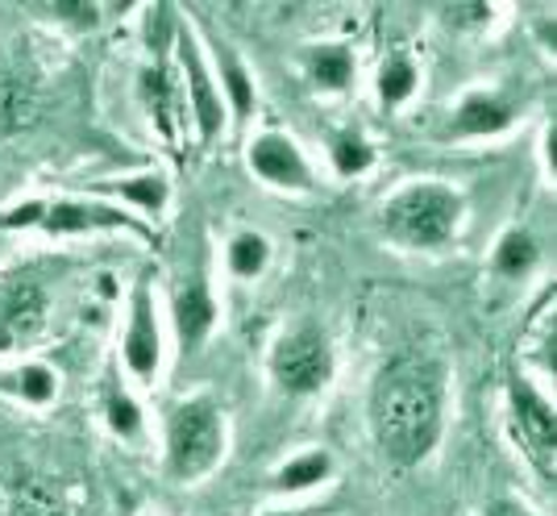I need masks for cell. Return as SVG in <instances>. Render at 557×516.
I'll return each mask as SVG.
<instances>
[{"label": "cell", "mask_w": 557, "mask_h": 516, "mask_svg": "<svg viewBox=\"0 0 557 516\" xmlns=\"http://www.w3.org/2000/svg\"><path fill=\"white\" fill-rule=\"evenodd\" d=\"M449 421V371L437 354H392L371 383V433L383 463L412 470L433 458Z\"/></svg>", "instance_id": "cell-1"}, {"label": "cell", "mask_w": 557, "mask_h": 516, "mask_svg": "<svg viewBox=\"0 0 557 516\" xmlns=\"http://www.w3.org/2000/svg\"><path fill=\"white\" fill-rule=\"evenodd\" d=\"M466 221V196L442 180H408L379 205V230L399 250H449Z\"/></svg>", "instance_id": "cell-2"}, {"label": "cell", "mask_w": 557, "mask_h": 516, "mask_svg": "<svg viewBox=\"0 0 557 516\" xmlns=\"http://www.w3.org/2000/svg\"><path fill=\"white\" fill-rule=\"evenodd\" d=\"M230 450V421L225 408L212 396L196 392L163 413V475L175 488L205 483L212 470L225 463Z\"/></svg>", "instance_id": "cell-3"}, {"label": "cell", "mask_w": 557, "mask_h": 516, "mask_svg": "<svg viewBox=\"0 0 557 516\" xmlns=\"http://www.w3.org/2000/svg\"><path fill=\"white\" fill-rule=\"evenodd\" d=\"M267 371H271V383L283 396L312 400L329 392V383L337 376V351H333L329 333L317 321H296L271 342Z\"/></svg>", "instance_id": "cell-4"}, {"label": "cell", "mask_w": 557, "mask_h": 516, "mask_svg": "<svg viewBox=\"0 0 557 516\" xmlns=\"http://www.w3.org/2000/svg\"><path fill=\"white\" fill-rule=\"evenodd\" d=\"M171 67L180 75L187 125L196 130L200 146H212L216 138H225V134H230V113H225L216 75H212V67H209L205 42H200V34L191 29V22H180L175 47H171Z\"/></svg>", "instance_id": "cell-5"}, {"label": "cell", "mask_w": 557, "mask_h": 516, "mask_svg": "<svg viewBox=\"0 0 557 516\" xmlns=\"http://www.w3.org/2000/svg\"><path fill=\"white\" fill-rule=\"evenodd\" d=\"M116 358L125 367V376L150 388L154 379L163 376L166 363V333L163 317H159V300H154V283L150 275H141L129 287V300H125V325L116 337Z\"/></svg>", "instance_id": "cell-6"}, {"label": "cell", "mask_w": 557, "mask_h": 516, "mask_svg": "<svg viewBox=\"0 0 557 516\" xmlns=\"http://www.w3.org/2000/svg\"><path fill=\"white\" fill-rule=\"evenodd\" d=\"M504 396H508V421L516 446L529 458V467L549 483L554 479V450H557L554 400H549V392L533 376H524V371H516L508 379Z\"/></svg>", "instance_id": "cell-7"}, {"label": "cell", "mask_w": 557, "mask_h": 516, "mask_svg": "<svg viewBox=\"0 0 557 516\" xmlns=\"http://www.w3.org/2000/svg\"><path fill=\"white\" fill-rule=\"evenodd\" d=\"M246 167L258 184L275 192H292V196L317 192V167L287 130H258L246 142Z\"/></svg>", "instance_id": "cell-8"}, {"label": "cell", "mask_w": 557, "mask_h": 516, "mask_svg": "<svg viewBox=\"0 0 557 516\" xmlns=\"http://www.w3.org/2000/svg\"><path fill=\"white\" fill-rule=\"evenodd\" d=\"M216 321H221L216 287H212L209 267L196 262L191 275H184V280L175 283V292H171V329H175L180 354H184V358H196V354L205 351Z\"/></svg>", "instance_id": "cell-9"}, {"label": "cell", "mask_w": 557, "mask_h": 516, "mask_svg": "<svg viewBox=\"0 0 557 516\" xmlns=\"http://www.w3.org/2000/svg\"><path fill=\"white\" fill-rule=\"evenodd\" d=\"M42 234H150V225H141L138 217H129L125 209H116V205L100 200V196H54V200H47Z\"/></svg>", "instance_id": "cell-10"}, {"label": "cell", "mask_w": 557, "mask_h": 516, "mask_svg": "<svg viewBox=\"0 0 557 516\" xmlns=\"http://www.w3.org/2000/svg\"><path fill=\"white\" fill-rule=\"evenodd\" d=\"M88 196H100L116 209H125L129 217H138L141 225H154L171 209L175 188H171L166 171L141 167V171H125V175H113V180H96V184H88Z\"/></svg>", "instance_id": "cell-11"}, {"label": "cell", "mask_w": 557, "mask_h": 516, "mask_svg": "<svg viewBox=\"0 0 557 516\" xmlns=\"http://www.w3.org/2000/svg\"><path fill=\"white\" fill-rule=\"evenodd\" d=\"M50 321V296L38 280H17L0 292V354L38 346Z\"/></svg>", "instance_id": "cell-12"}, {"label": "cell", "mask_w": 557, "mask_h": 516, "mask_svg": "<svg viewBox=\"0 0 557 516\" xmlns=\"http://www.w3.org/2000/svg\"><path fill=\"white\" fill-rule=\"evenodd\" d=\"M138 100L146 109L150 125L163 134L166 142H180L187 125V109H184V88H180V75L171 67V59H154L138 71Z\"/></svg>", "instance_id": "cell-13"}, {"label": "cell", "mask_w": 557, "mask_h": 516, "mask_svg": "<svg viewBox=\"0 0 557 516\" xmlns=\"http://www.w3.org/2000/svg\"><path fill=\"white\" fill-rule=\"evenodd\" d=\"M205 54H209V67L216 75V88H221V100H225L230 125H237V130L250 125V118H255L258 109V79L255 71H250V63L225 38H209Z\"/></svg>", "instance_id": "cell-14"}, {"label": "cell", "mask_w": 557, "mask_h": 516, "mask_svg": "<svg viewBox=\"0 0 557 516\" xmlns=\"http://www.w3.org/2000/svg\"><path fill=\"white\" fill-rule=\"evenodd\" d=\"M516 125V100L499 88H470L449 113L454 138H499Z\"/></svg>", "instance_id": "cell-15"}, {"label": "cell", "mask_w": 557, "mask_h": 516, "mask_svg": "<svg viewBox=\"0 0 557 516\" xmlns=\"http://www.w3.org/2000/svg\"><path fill=\"white\" fill-rule=\"evenodd\" d=\"M300 67L321 96H346L358 84V50L349 42H312L300 50Z\"/></svg>", "instance_id": "cell-16"}, {"label": "cell", "mask_w": 557, "mask_h": 516, "mask_svg": "<svg viewBox=\"0 0 557 516\" xmlns=\"http://www.w3.org/2000/svg\"><path fill=\"white\" fill-rule=\"evenodd\" d=\"M333 479H337V458H333V450L312 446V450L292 454V458H283V463L271 470V492H275L278 500H296V495L321 492Z\"/></svg>", "instance_id": "cell-17"}, {"label": "cell", "mask_w": 557, "mask_h": 516, "mask_svg": "<svg viewBox=\"0 0 557 516\" xmlns=\"http://www.w3.org/2000/svg\"><path fill=\"white\" fill-rule=\"evenodd\" d=\"M100 417H104V429L113 433L116 442H125V446H146V438H150L146 408H141V400L134 396V388L116 376V371H109L104 383H100Z\"/></svg>", "instance_id": "cell-18"}, {"label": "cell", "mask_w": 557, "mask_h": 516, "mask_svg": "<svg viewBox=\"0 0 557 516\" xmlns=\"http://www.w3.org/2000/svg\"><path fill=\"white\" fill-rule=\"evenodd\" d=\"M536 267H541V237L533 230L508 225L504 234L495 237V246H491V275L495 280L520 283L536 275Z\"/></svg>", "instance_id": "cell-19"}, {"label": "cell", "mask_w": 557, "mask_h": 516, "mask_svg": "<svg viewBox=\"0 0 557 516\" xmlns=\"http://www.w3.org/2000/svg\"><path fill=\"white\" fill-rule=\"evenodd\" d=\"M59 388H63L59 371L50 363H38V358H22L17 367L0 371V392L25 408H50L59 400Z\"/></svg>", "instance_id": "cell-20"}, {"label": "cell", "mask_w": 557, "mask_h": 516, "mask_svg": "<svg viewBox=\"0 0 557 516\" xmlns=\"http://www.w3.org/2000/svg\"><path fill=\"white\" fill-rule=\"evenodd\" d=\"M275 262V242L262 230H233L225 237V275L233 283H258Z\"/></svg>", "instance_id": "cell-21"}, {"label": "cell", "mask_w": 557, "mask_h": 516, "mask_svg": "<svg viewBox=\"0 0 557 516\" xmlns=\"http://www.w3.org/2000/svg\"><path fill=\"white\" fill-rule=\"evenodd\" d=\"M325 155H329V171L337 180H362L374 163H379V150L374 142L358 130V125H337L325 134Z\"/></svg>", "instance_id": "cell-22"}, {"label": "cell", "mask_w": 557, "mask_h": 516, "mask_svg": "<svg viewBox=\"0 0 557 516\" xmlns=\"http://www.w3.org/2000/svg\"><path fill=\"white\" fill-rule=\"evenodd\" d=\"M420 93V63L408 50H392L379 67H374V96L383 109H404Z\"/></svg>", "instance_id": "cell-23"}, {"label": "cell", "mask_w": 557, "mask_h": 516, "mask_svg": "<svg viewBox=\"0 0 557 516\" xmlns=\"http://www.w3.org/2000/svg\"><path fill=\"white\" fill-rule=\"evenodd\" d=\"M38 93L25 79H0V138H13L38 121Z\"/></svg>", "instance_id": "cell-24"}, {"label": "cell", "mask_w": 557, "mask_h": 516, "mask_svg": "<svg viewBox=\"0 0 557 516\" xmlns=\"http://www.w3.org/2000/svg\"><path fill=\"white\" fill-rule=\"evenodd\" d=\"M4 516H67L59 492L42 483V479H22L13 492H9V504H4Z\"/></svg>", "instance_id": "cell-25"}, {"label": "cell", "mask_w": 557, "mask_h": 516, "mask_svg": "<svg viewBox=\"0 0 557 516\" xmlns=\"http://www.w3.org/2000/svg\"><path fill=\"white\" fill-rule=\"evenodd\" d=\"M42 217H47V200H42V196H25V200H17V205L0 209V237L42 230Z\"/></svg>", "instance_id": "cell-26"}, {"label": "cell", "mask_w": 557, "mask_h": 516, "mask_svg": "<svg viewBox=\"0 0 557 516\" xmlns=\"http://www.w3.org/2000/svg\"><path fill=\"white\" fill-rule=\"evenodd\" d=\"M54 13V22H67L75 29H92L100 22V4H84V0H59V4H47Z\"/></svg>", "instance_id": "cell-27"}, {"label": "cell", "mask_w": 557, "mask_h": 516, "mask_svg": "<svg viewBox=\"0 0 557 516\" xmlns=\"http://www.w3.org/2000/svg\"><path fill=\"white\" fill-rule=\"evenodd\" d=\"M454 25H491V4H454Z\"/></svg>", "instance_id": "cell-28"}, {"label": "cell", "mask_w": 557, "mask_h": 516, "mask_svg": "<svg viewBox=\"0 0 557 516\" xmlns=\"http://www.w3.org/2000/svg\"><path fill=\"white\" fill-rule=\"evenodd\" d=\"M333 508H325V504H278V508H267V513L258 516H329Z\"/></svg>", "instance_id": "cell-29"}, {"label": "cell", "mask_w": 557, "mask_h": 516, "mask_svg": "<svg viewBox=\"0 0 557 516\" xmlns=\"http://www.w3.org/2000/svg\"><path fill=\"white\" fill-rule=\"evenodd\" d=\"M487 516H536L529 504H520V500H511V495H499V500H491L487 504Z\"/></svg>", "instance_id": "cell-30"}, {"label": "cell", "mask_w": 557, "mask_h": 516, "mask_svg": "<svg viewBox=\"0 0 557 516\" xmlns=\"http://www.w3.org/2000/svg\"><path fill=\"white\" fill-rule=\"evenodd\" d=\"M541 167H545V180H554V125H545L541 134Z\"/></svg>", "instance_id": "cell-31"}, {"label": "cell", "mask_w": 557, "mask_h": 516, "mask_svg": "<svg viewBox=\"0 0 557 516\" xmlns=\"http://www.w3.org/2000/svg\"><path fill=\"white\" fill-rule=\"evenodd\" d=\"M4 246H9V242H4V237H0V255H4Z\"/></svg>", "instance_id": "cell-32"}]
</instances>
